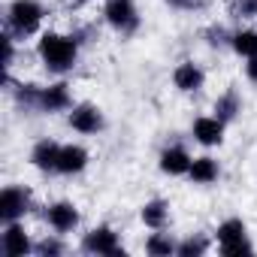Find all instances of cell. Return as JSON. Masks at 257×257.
Here are the masks:
<instances>
[{"label": "cell", "instance_id": "obj_1", "mask_svg": "<svg viewBox=\"0 0 257 257\" xmlns=\"http://www.w3.org/2000/svg\"><path fill=\"white\" fill-rule=\"evenodd\" d=\"M37 52H40V61L46 64L49 73H67V70H73V64H76L79 46H76L73 37H64V34H43Z\"/></svg>", "mask_w": 257, "mask_h": 257}, {"label": "cell", "instance_id": "obj_2", "mask_svg": "<svg viewBox=\"0 0 257 257\" xmlns=\"http://www.w3.org/2000/svg\"><path fill=\"white\" fill-rule=\"evenodd\" d=\"M7 25L16 37H31L43 25V7L37 0H16L7 13Z\"/></svg>", "mask_w": 257, "mask_h": 257}, {"label": "cell", "instance_id": "obj_3", "mask_svg": "<svg viewBox=\"0 0 257 257\" xmlns=\"http://www.w3.org/2000/svg\"><path fill=\"white\" fill-rule=\"evenodd\" d=\"M103 16L118 34H134L140 28V13H137L134 0H106Z\"/></svg>", "mask_w": 257, "mask_h": 257}, {"label": "cell", "instance_id": "obj_4", "mask_svg": "<svg viewBox=\"0 0 257 257\" xmlns=\"http://www.w3.org/2000/svg\"><path fill=\"white\" fill-rule=\"evenodd\" d=\"M218 248H221V254H227V257H236V254L251 251V242H248V236H245L242 218H230V221H224V224L218 227Z\"/></svg>", "mask_w": 257, "mask_h": 257}, {"label": "cell", "instance_id": "obj_5", "mask_svg": "<svg viewBox=\"0 0 257 257\" xmlns=\"http://www.w3.org/2000/svg\"><path fill=\"white\" fill-rule=\"evenodd\" d=\"M28 209H31V191L28 188H22V185L4 188V194H0V218H4V224L19 221Z\"/></svg>", "mask_w": 257, "mask_h": 257}, {"label": "cell", "instance_id": "obj_6", "mask_svg": "<svg viewBox=\"0 0 257 257\" xmlns=\"http://www.w3.org/2000/svg\"><path fill=\"white\" fill-rule=\"evenodd\" d=\"M82 248L88 254H124L118 245V233L112 227H94L91 233H85Z\"/></svg>", "mask_w": 257, "mask_h": 257}, {"label": "cell", "instance_id": "obj_7", "mask_svg": "<svg viewBox=\"0 0 257 257\" xmlns=\"http://www.w3.org/2000/svg\"><path fill=\"white\" fill-rule=\"evenodd\" d=\"M70 127L79 134H97V131H103V112L91 103H79L70 112Z\"/></svg>", "mask_w": 257, "mask_h": 257}, {"label": "cell", "instance_id": "obj_8", "mask_svg": "<svg viewBox=\"0 0 257 257\" xmlns=\"http://www.w3.org/2000/svg\"><path fill=\"white\" fill-rule=\"evenodd\" d=\"M46 221H49L52 230H58V233H70V230L79 224V209H76L73 203H67V200L52 203V206L46 209Z\"/></svg>", "mask_w": 257, "mask_h": 257}, {"label": "cell", "instance_id": "obj_9", "mask_svg": "<svg viewBox=\"0 0 257 257\" xmlns=\"http://www.w3.org/2000/svg\"><path fill=\"white\" fill-rule=\"evenodd\" d=\"M203 82H206V73H203L200 64H194V61H182V64L176 67V73H173V85H176L179 91H185V94L200 91Z\"/></svg>", "mask_w": 257, "mask_h": 257}, {"label": "cell", "instance_id": "obj_10", "mask_svg": "<svg viewBox=\"0 0 257 257\" xmlns=\"http://www.w3.org/2000/svg\"><path fill=\"white\" fill-rule=\"evenodd\" d=\"M31 248H34V245H31L25 227H22L19 221H10L7 230H4V254H7V257H25Z\"/></svg>", "mask_w": 257, "mask_h": 257}, {"label": "cell", "instance_id": "obj_11", "mask_svg": "<svg viewBox=\"0 0 257 257\" xmlns=\"http://www.w3.org/2000/svg\"><path fill=\"white\" fill-rule=\"evenodd\" d=\"M194 140H197L200 146H221V140H224V121H221L218 115H212V118H197V121H194Z\"/></svg>", "mask_w": 257, "mask_h": 257}, {"label": "cell", "instance_id": "obj_12", "mask_svg": "<svg viewBox=\"0 0 257 257\" xmlns=\"http://www.w3.org/2000/svg\"><path fill=\"white\" fill-rule=\"evenodd\" d=\"M58 158H61V146L52 143V140H40V143L34 146V152H31V164H34L37 170H43V173L58 170Z\"/></svg>", "mask_w": 257, "mask_h": 257}, {"label": "cell", "instance_id": "obj_13", "mask_svg": "<svg viewBox=\"0 0 257 257\" xmlns=\"http://www.w3.org/2000/svg\"><path fill=\"white\" fill-rule=\"evenodd\" d=\"M70 91H67V85L64 82H58V85H49V88H43L40 91V109L43 112H64V109H70Z\"/></svg>", "mask_w": 257, "mask_h": 257}, {"label": "cell", "instance_id": "obj_14", "mask_svg": "<svg viewBox=\"0 0 257 257\" xmlns=\"http://www.w3.org/2000/svg\"><path fill=\"white\" fill-rule=\"evenodd\" d=\"M88 167V152L82 146H61V158H58V173L64 176H76Z\"/></svg>", "mask_w": 257, "mask_h": 257}, {"label": "cell", "instance_id": "obj_15", "mask_svg": "<svg viewBox=\"0 0 257 257\" xmlns=\"http://www.w3.org/2000/svg\"><path fill=\"white\" fill-rule=\"evenodd\" d=\"M161 170L167 176H185L191 170V155L182 149V146H173V149H164L161 155Z\"/></svg>", "mask_w": 257, "mask_h": 257}, {"label": "cell", "instance_id": "obj_16", "mask_svg": "<svg viewBox=\"0 0 257 257\" xmlns=\"http://www.w3.org/2000/svg\"><path fill=\"white\" fill-rule=\"evenodd\" d=\"M143 224L146 227H152V230H164L167 227V221H170V206L164 203V200H149L146 206H143Z\"/></svg>", "mask_w": 257, "mask_h": 257}, {"label": "cell", "instance_id": "obj_17", "mask_svg": "<svg viewBox=\"0 0 257 257\" xmlns=\"http://www.w3.org/2000/svg\"><path fill=\"white\" fill-rule=\"evenodd\" d=\"M188 176H191L197 185H212V182L218 179V161L209 158V155H206V158H194Z\"/></svg>", "mask_w": 257, "mask_h": 257}, {"label": "cell", "instance_id": "obj_18", "mask_svg": "<svg viewBox=\"0 0 257 257\" xmlns=\"http://www.w3.org/2000/svg\"><path fill=\"white\" fill-rule=\"evenodd\" d=\"M242 112V100H239V94L236 91H227V94H221L218 100H215V115L227 124V121H233L236 115Z\"/></svg>", "mask_w": 257, "mask_h": 257}, {"label": "cell", "instance_id": "obj_19", "mask_svg": "<svg viewBox=\"0 0 257 257\" xmlns=\"http://www.w3.org/2000/svg\"><path fill=\"white\" fill-rule=\"evenodd\" d=\"M230 46L242 58H257V31H239V34H233Z\"/></svg>", "mask_w": 257, "mask_h": 257}, {"label": "cell", "instance_id": "obj_20", "mask_svg": "<svg viewBox=\"0 0 257 257\" xmlns=\"http://www.w3.org/2000/svg\"><path fill=\"white\" fill-rule=\"evenodd\" d=\"M176 248H179V245H173V239H170V236H161V233H155V236L146 242V251L155 254V257H170V254H176Z\"/></svg>", "mask_w": 257, "mask_h": 257}, {"label": "cell", "instance_id": "obj_21", "mask_svg": "<svg viewBox=\"0 0 257 257\" xmlns=\"http://www.w3.org/2000/svg\"><path fill=\"white\" fill-rule=\"evenodd\" d=\"M206 248H209V242L203 236H191V239H185L176 248V254H182V257H200V254H206Z\"/></svg>", "mask_w": 257, "mask_h": 257}, {"label": "cell", "instance_id": "obj_22", "mask_svg": "<svg viewBox=\"0 0 257 257\" xmlns=\"http://www.w3.org/2000/svg\"><path fill=\"white\" fill-rule=\"evenodd\" d=\"M233 16H239V19H254V16H257V0H233Z\"/></svg>", "mask_w": 257, "mask_h": 257}, {"label": "cell", "instance_id": "obj_23", "mask_svg": "<svg viewBox=\"0 0 257 257\" xmlns=\"http://www.w3.org/2000/svg\"><path fill=\"white\" fill-rule=\"evenodd\" d=\"M37 251H40V254H46V257H55V254H61V251H64V245H61L58 239H43V242L37 245Z\"/></svg>", "mask_w": 257, "mask_h": 257}, {"label": "cell", "instance_id": "obj_24", "mask_svg": "<svg viewBox=\"0 0 257 257\" xmlns=\"http://www.w3.org/2000/svg\"><path fill=\"white\" fill-rule=\"evenodd\" d=\"M206 37H209V46H221V43H227V40H230V37H227V31H224V28H218V25H215V28H209V31H206Z\"/></svg>", "mask_w": 257, "mask_h": 257}, {"label": "cell", "instance_id": "obj_25", "mask_svg": "<svg viewBox=\"0 0 257 257\" xmlns=\"http://www.w3.org/2000/svg\"><path fill=\"white\" fill-rule=\"evenodd\" d=\"M13 58H16V49H13V34L4 37V70L13 67Z\"/></svg>", "mask_w": 257, "mask_h": 257}, {"label": "cell", "instance_id": "obj_26", "mask_svg": "<svg viewBox=\"0 0 257 257\" xmlns=\"http://www.w3.org/2000/svg\"><path fill=\"white\" fill-rule=\"evenodd\" d=\"M245 73H248V79H251V82H257V58H248Z\"/></svg>", "mask_w": 257, "mask_h": 257}, {"label": "cell", "instance_id": "obj_27", "mask_svg": "<svg viewBox=\"0 0 257 257\" xmlns=\"http://www.w3.org/2000/svg\"><path fill=\"white\" fill-rule=\"evenodd\" d=\"M167 4H170V7H176V10H191L197 0H167Z\"/></svg>", "mask_w": 257, "mask_h": 257}, {"label": "cell", "instance_id": "obj_28", "mask_svg": "<svg viewBox=\"0 0 257 257\" xmlns=\"http://www.w3.org/2000/svg\"><path fill=\"white\" fill-rule=\"evenodd\" d=\"M88 4V0H73V7H85Z\"/></svg>", "mask_w": 257, "mask_h": 257}]
</instances>
